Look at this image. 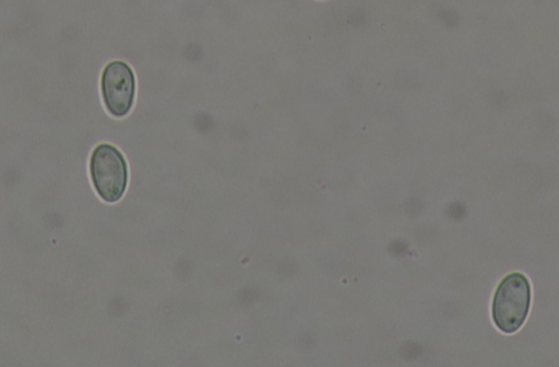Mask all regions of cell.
Listing matches in <instances>:
<instances>
[{"instance_id": "obj_3", "label": "cell", "mask_w": 559, "mask_h": 367, "mask_svg": "<svg viewBox=\"0 0 559 367\" xmlns=\"http://www.w3.org/2000/svg\"><path fill=\"white\" fill-rule=\"evenodd\" d=\"M101 90L107 111L115 117L126 116L135 102L136 77L134 70L122 60L110 63L102 74Z\"/></svg>"}, {"instance_id": "obj_2", "label": "cell", "mask_w": 559, "mask_h": 367, "mask_svg": "<svg viewBox=\"0 0 559 367\" xmlns=\"http://www.w3.org/2000/svg\"><path fill=\"white\" fill-rule=\"evenodd\" d=\"M90 173L102 199L110 203L122 199L128 184V166L116 147L107 143L96 147L90 160Z\"/></svg>"}, {"instance_id": "obj_1", "label": "cell", "mask_w": 559, "mask_h": 367, "mask_svg": "<svg viewBox=\"0 0 559 367\" xmlns=\"http://www.w3.org/2000/svg\"><path fill=\"white\" fill-rule=\"evenodd\" d=\"M531 303V286L526 276L515 272L506 276L492 300V319L504 333H513L524 323Z\"/></svg>"}]
</instances>
